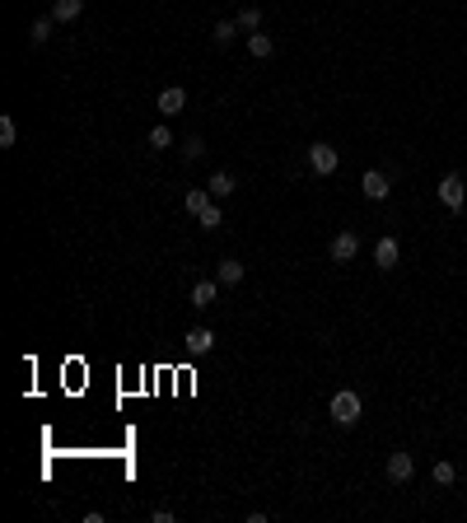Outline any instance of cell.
Wrapping results in <instances>:
<instances>
[{
	"mask_svg": "<svg viewBox=\"0 0 467 523\" xmlns=\"http://www.w3.org/2000/svg\"><path fill=\"white\" fill-rule=\"evenodd\" d=\"M215 304V280H197V285H192V309H211Z\"/></svg>",
	"mask_w": 467,
	"mask_h": 523,
	"instance_id": "5bb4252c",
	"label": "cell"
},
{
	"mask_svg": "<svg viewBox=\"0 0 467 523\" xmlns=\"http://www.w3.org/2000/svg\"><path fill=\"white\" fill-rule=\"evenodd\" d=\"M412 472H416L412 453H407V448H392V453H388V481H397V486H407V481H412Z\"/></svg>",
	"mask_w": 467,
	"mask_h": 523,
	"instance_id": "277c9868",
	"label": "cell"
},
{
	"mask_svg": "<svg viewBox=\"0 0 467 523\" xmlns=\"http://www.w3.org/2000/svg\"><path fill=\"white\" fill-rule=\"evenodd\" d=\"M159 112H164V117H178L182 108H187V89H182V84H173V89H164L159 94V103H155Z\"/></svg>",
	"mask_w": 467,
	"mask_h": 523,
	"instance_id": "52a82bcc",
	"label": "cell"
},
{
	"mask_svg": "<svg viewBox=\"0 0 467 523\" xmlns=\"http://www.w3.org/2000/svg\"><path fill=\"white\" fill-rule=\"evenodd\" d=\"M360 187H365V197H369V201H383V197L392 192V187H388V173H378V168H369Z\"/></svg>",
	"mask_w": 467,
	"mask_h": 523,
	"instance_id": "9c48e42d",
	"label": "cell"
},
{
	"mask_svg": "<svg viewBox=\"0 0 467 523\" xmlns=\"http://www.w3.org/2000/svg\"><path fill=\"white\" fill-rule=\"evenodd\" d=\"M206 187H211V197L215 201H224V197H234V192H238V182H234V173H211V182H206Z\"/></svg>",
	"mask_w": 467,
	"mask_h": 523,
	"instance_id": "8fae6325",
	"label": "cell"
},
{
	"mask_svg": "<svg viewBox=\"0 0 467 523\" xmlns=\"http://www.w3.org/2000/svg\"><path fill=\"white\" fill-rule=\"evenodd\" d=\"M211 187H192L187 192V215H201V211H206V206H211Z\"/></svg>",
	"mask_w": 467,
	"mask_h": 523,
	"instance_id": "e0dca14e",
	"label": "cell"
},
{
	"mask_svg": "<svg viewBox=\"0 0 467 523\" xmlns=\"http://www.w3.org/2000/svg\"><path fill=\"white\" fill-rule=\"evenodd\" d=\"M14 141H19V126H14V117H0V145L10 150Z\"/></svg>",
	"mask_w": 467,
	"mask_h": 523,
	"instance_id": "7402d4cb",
	"label": "cell"
},
{
	"mask_svg": "<svg viewBox=\"0 0 467 523\" xmlns=\"http://www.w3.org/2000/svg\"><path fill=\"white\" fill-rule=\"evenodd\" d=\"M56 19L52 14H43V19H33V28H28V47H47V38H52Z\"/></svg>",
	"mask_w": 467,
	"mask_h": 523,
	"instance_id": "4fadbf2b",
	"label": "cell"
},
{
	"mask_svg": "<svg viewBox=\"0 0 467 523\" xmlns=\"http://www.w3.org/2000/svg\"><path fill=\"white\" fill-rule=\"evenodd\" d=\"M356 257H360V234L356 229H341L332 238V262H356Z\"/></svg>",
	"mask_w": 467,
	"mask_h": 523,
	"instance_id": "5b68a950",
	"label": "cell"
},
{
	"mask_svg": "<svg viewBox=\"0 0 467 523\" xmlns=\"http://www.w3.org/2000/svg\"><path fill=\"white\" fill-rule=\"evenodd\" d=\"M84 14V0H52V19L56 23H70Z\"/></svg>",
	"mask_w": 467,
	"mask_h": 523,
	"instance_id": "7c38bea8",
	"label": "cell"
},
{
	"mask_svg": "<svg viewBox=\"0 0 467 523\" xmlns=\"http://www.w3.org/2000/svg\"><path fill=\"white\" fill-rule=\"evenodd\" d=\"M234 23H238L243 33H257V28H262V10H257V5H243V10L234 14Z\"/></svg>",
	"mask_w": 467,
	"mask_h": 523,
	"instance_id": "2e32d148",
	"label": "cell"
},
{
	"mask_svg": "<svg viewBox=\"0 0 467 523\" xmlns=\"http://www.w3.org/2000/svg\"><path fill=\"white\" fill-rule=\"evenodd\" d=\"M215 280H220V285H238V280H243V262H238V257H220Z\"/></svg>",
	"mask_w": 467,
	"mask_h": 523,
	"instance_id": "30bf717a",
	"label": "cell"
},
{
	"mask_svg": "<svg viewBox=\"0 0 467 523\" xmlns=\"http://www.w3.org/2000/svg\"><path fill=\"white\" fill-rule=\"evenodd\" d=\"M439 201H444L449 211H463V201H467V182L458 178V173H444V178H439Z\"/></svg>",
	"mask_w": 467,
	"mask_h": 523,
	"instance_id": "3957f363",
	"label": "cell"
},
{
	"mask_svg": "<svg viewBox=\"0 0 467 523\" xmlns=\"http://www.w3.org/2000/svg\"><path fill=\"white\" fill-rule=\"evenodd\" d=\"M454 481H458L454 463H434V486H454Z\"/></svg>",
	"mask_w": 467,
	"mask_h": 523,
	"instance_id": "44dd1931",
	"label": "cell"
},
{
	"mask_svg": "<svg viewBox=\"0 0 467 523\" xmlns=\"http://www.w3.org/2000/svg\"><path fill=\"white\" fill-rule=\"evenodd\" d=\"M197 224H201V229H206V234H215V229H220V224H224V215H220V206H215V201H211V206H206V211H201V215H197Z\"/></svg>",
	"mask_w": 467,
	"mask_h": 523,
	"instance_id": "ac0fdd59",
	"label": "cell"
},
{
	"mask_svg": "<svg viewBox=\"0 0 467 523\" xmlns=\"http://www.w3.org/2000/svg\"><path fill=\"white\" fill-rule=\"evenodd\" d=\"M187 351H192V356H211V351H215V332H211V327H192V332H187Z\"/></svg>",
	"mask_w": 467,
	"mask_h": 523,
	"instance_id": "ba28073f",
	"label": "cell"
},
{
	"mask_svg": "<svg viewBox=\"0 0 467 523\" xmlns=\"http://www.w3.org/2000/svg\"><path fill=\"white\" fill-rule=\"evenodd\" d=\"M248 52H253V56H257V61H267V56H271V52H276V43H271V38H267V33H262V28H257V33H248Z\"/></svg>",
	"mask_w": 467,
	"mask_h": 523,
	"instance_id": "9a60e30c",
	"label": "cell"
},
{
	"mask_svg": "<svg viewBox=\"0 0 467 523\" xmlns=\"http://www.w3.org/2000/svg\"><path fill=\"white\" fill-rule=\"evenodd\" d=\"M206 155V141H201V136H187V141H182V159H201Z\"/></svg>",
	"mask_w": 467,
	"mask_h": 523,
	"instance_id": "603a6c76",
	"label": "cell"
},
{
	"mask_svg": "<svg viewBox=\"0 0 467 523\" xmlns=\"http://www.w3.org/2000/svg\"><path fill=\"white\" fill-rule=\"evenodd\" d=\"M397 257H402L397 238H378V243H374V267L378 271H392V267H397Z\"/></svg>",
	"mask_w": 467,
	"mask_h": 523,
	"instance_id": "8992f818",
	"label": "cell"
},
{
	"mask_svg": "<svg viewBox=\"0 0 467 523\" xmlns=\"http://www.w3.org/2000/svg\"><path fill=\"white\" fill-rule=\"evenodd\" d=\"M336 164H341V155H336L327 141H318V145H309V168L318 173V178H332L336 173Z\"/></svg>",
	"mask_w": 467,
	"mask_h": 523,
	"instance_id": "7a4b0ae2",
	"label": "cell"
},
{
	"mask_svg": "<svg viewBox=\"0 0 467 523\" xmlns=\"http://www.w3.org/2000/svg\"><path fill=\"white\" fill-rule=\"evenodd\" d=\"M238 33H243V28H238L234 19H220V23H215V47H229Z\"/></svg>",
	"mask_w": 467,
	"mask_h": 523,
	"instance_id": "d6986e66",
	"label": "cell"
},
{
	"mask_svg": "<svg viewBox=\"0 0 467 523\" xmlns=\"http://www.w3.org/2000/svg\"><path fill=\"white\" fill-rule=\"evenodd\" d=\"M145 145H150V150H168V145H173V131H168L164 122H159V126H150V136H145Z\"/></svg>",
	"mask_w": 467,
	"mask_h": 523,
	"instance_id": "ffe728a7",
	"label": "cell"
},
{
	"mask_svg": "<svg viewBox=\"0 0 467 523\" xmlns=\"http://www.w3.org/2000/svg\"><path fill=\"white\" fill-rule=\"evenodd\" d=\"M327 412H332V421H336V425H356V421H360V412H365V402H360V392L341 388L332 402H327Z\"/></svg>",
	"mask_w": 467,
	"mask_h": 523,
	"instance_id": "6da1fadb",
	"label": "cell"
}]
</instances>
